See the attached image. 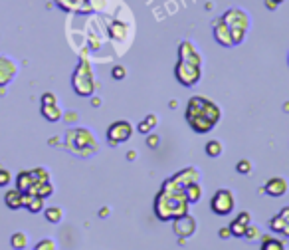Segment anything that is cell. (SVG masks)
<instances>
[{
	"mask_svg": "<svg viewBox=\"0 0 289 250\" xmlns=\"http://www.w3.org/2000/svg\"><path fill=\"white\" fill-rule=\"evenodd\" d=\"M236 221H238V223H242L244 227H248V225L252 223V215H250L248 211H244V213H240V215L236 217Z\"/></svg>",
	"mask_w": 289,
	"mask_h": 250,
	"instance_id": "obj_37",
	"label": "cell"
},
{
	"mask_svg": "<svg viewBox=\"0 0 289 250\" xmlns=\"http://www.w3.org/2000/svg\"><path fill=\"white\" fill-rule=\"evenodd\" d=\"M34 250H56V243L52 239H44L34 247Z\"/></svg>",
	"mask_w": 289,
	"mask_h": 250,
	"instance_id": "obj_32",
	"label": "cell"
},
{
	"mask_svg": "<svg viewBox=\"0 0 289 250\" xmlns=\"http://www.w3.org/2000/svg\"><path fill=\"white\" fill-rule=\"evenodd\" d=\"M133 135V125L125 119H119V121H113L109 127H107V143L109 147H117L125 141H129Z\"/></svg>",
	"mask_w": 289,
	"mask_h": 250,
	"instance_id": "obj_8",
	"label": "cell"
},
{
	"mask_svg": "<svg viewBox=\"0 0 289 250\" xmlns=\"http://www.w3.org/2000/svg\"><path fill=\"white\" fill-rule=\"evenodd\" d=\"M91 103H93V107H99V97H93V101H91Z\"/></svg>",
	"mask_w": 289,
	"mask_h": 250,
	"instance_id": "obj_44",
	"label": "cell"
},
{
	"mask_svg": "<svg viewBox=\"0 0 289 250\" xmlns=\"http://www.w3.org/2000/svg\"><path fill=\"white\" fill-rule=\"evenodd\" d=\"M66 147L77 157H91L97 151V141L87 127H73L66 133Z\"/></svg>",
	"mask_w": 289,
	"mask_h": 250,
	"instance_id": "obj_3",
	"label": "cell"
},
{
	"mask_svg": "<svg viewBox=\"0 0 289 250\" xmlns=\"http://www.w3.org/2000/svg\"><path fill=\"white\" fill-rule=\"evenodd\" d=\"M218 237H220V239H230V237H232V235H230V229H228V227H222V229L218 231Z\"/></svg>",
	"mask_w": 289,
	"mask_h": 250,
	"instance_id": "obj_38",
	"label": "cell"
},
{
	"mask_svg": "<svg viewBox=\"0 0 289 250\" xmlns=\"http://www.w3.org/2000/svg\"><path fill=\"white\" fill-rule=\"evenodd\" d=\"M125 76H127V70H125L123 66H115V68L111 70V78H113V80H125Z\"/></svg>",
	"mask_w": 289,
	"mask_h": 250,
	"instance_id": "obj_33",
	"label": "cell"
},
{
	"mask_svg": "<svg viewBox=\"0 0 289 250\" xmlns=\"http://www.w3.org/2000/svg\"><path fill=\"white\" fill-rule=\"evenodd\" d=\"M174 78L184 87H192L202 78V66H194V64H188V62L178 60L176 66H174Z\"/></svg>",
	"mask_w": 289,
	"mask_h": 250,
	"instance_id": "obj_6",
	"label": "cell"
},
{
	"mask_svg": "<svg viewBox=\"0 0 289 250\" xmlns=\"http://www.w3.org/2000/svg\"><path fill=\"white\" fill-rule=\"evenodd\" d=\"M158 143H160V137H158L156 133H148V135H146V145H148L150 149H156Z\"/></svg>",
	"mask_w": 289,
	"mask_h": 250,
	"instance_id": "obj_35",
	"label": "cell"
},
{
	"mask_svg": "<svg viewBox=\"0 0 289 250\" xmlns=\"http://www.w3.org/2000/svg\"><path fill=\"white\" fill-rule=\"evenodd\" d=\"M284 250H286V249H284Z\"/></svg>",
	"mask_w": 289,
	"mask_h": 250,
	"instance_id": "obj_48",
	"label": "cell"
},
{
	"mask_svg": "<svg viewBox=\"0 0 289 250\" xmlns=\"http://www.w3.org/2000/svg\"><path fill=\"white\" fill-rule=\"evenodd\" d=\"M109 34H111V38H123V36H127V24L113 22L109 26Z\"/></svg>",
	"mask_w": 289,
	"mask_h": 250,
	"instance_id": "obj_26",
	"label": "cell"
},
{
	"mask_svg": "<svg viewBox=\"0 0 289 250\" xmlns=\"http://www.w3.org/2000/svg\"><path fill=\"white\" fill-rule=\"evenodd\" d=\"M4 203H6V207L10 211H18V209L24 207V193L18 191V189H10L4 195Z\"/></svg>",
	"mask_w": 289,
	"mask_h": 250,
	"instance_id": "obj_16",
	"label": "cell"
},
{
	"mask_svg": "<svg viewBox=\"0 0 289 250\" xmlns=\"http://www.w3.org/2000/svg\"><path fill=\"white\" fill-rule=\"evenodd\" d=\"M109 215V207H103L101 211H99V217H107Z\"/></svg>",
	"mask_w": 289,
	"mask_h": 250,
	"instance_id": "obj_42",
	"label": "cell"
},
{
	"mask_svg": "<svg viewBox=\"0 0 289 250\" xmlns=\"http://www.w3.org/2000/svg\"><path fill=\"white\" fill-rule=\"evenodd\" d=\"M10 181H12V175H10L6 169H2V167H0V187H8V185H10Z\"/></svg>",
	"mask_w": 289,
	"mask_h": 250,
	"instance_id": "obj_36",
	"label": "cell"
},
{
	"mask_svg": "<svg viewBox=\"0 0 289 250\" xmlns=\"http://www.w3.org/2000/svg\"><path fill=\"white\" fill-rule=\"evenodd\" d=\"M234 207H236V199H234L232 191H228V189H218V191L214 193L212 201H210V209H212V213L218 215V217H228V215H232Z\"/></svg>",
	"mask_w": 289,
	"mask_h": 250,
	"instance_id": "obj_7",
	"label": "cell"
},
{
	"mask_svg": "<svg viewBox=\"0 0 289 250\" xmlns=\"http://www.w3.org/2000/svg\"><path fill=\"white\" fill-rule=\"evenodd\" d=\"M280 217H282V219L286 221V225L289 227V207H284V209L280 211Z\"/></svg>",
	"mask_w": 289,
	"mask_h": 250,
	"instance_id": "obj_39",
	"label": "cell"
},
{
	"mask_svg": "<svg viewBox=\"0 0 289 250\" xmlns=\"http://www.w3.org/2000/svg\"><path fill=\"white\" fill-rule=\"evenodd\" d=\"M228 229H230V235L232 237H236V239H244V233H246V227L242 225V223H238L236 219L228 225Z\"/></svg>",
	"mask_w": 289,
	"mask_h": 250,
	"instance_id": "obj_27",
	"label": "cell"
},
{
	"mask_svg": "<svg viewBox=\"0 0 289 250\" xmlns=\"http://www.w3.org/2000/svg\"><path fill=\"white\" fill-rule=\"evenodd\" d=\"M288 64H289V56H288Z\"/></svg>",
	"mask_w": 289,
	"mask_h": 250,
	"instance_id": "obj_47",
	"label": "cell"
},
{
	"mask_svg": "<svg viewBox=\"0 0 289 250\" xmlns=\"http://www.w3.org/2000/svg\"><path fill=\"white\" fill-rule=\"evenodd\" d=\"M135 157H137V153H135V151H129V153H127V159H135Z\"/></svg>",
	"mask_w": 289,
	"mask_h": 250,
	"instance_id": "obj_43",
	"label": "cell"
},
{
	"mask_svg": "<svg viewBox=\"0 0 289 250\" xmlns=\"http://www.w3.org/2000/svg\"><path fill=\"white\" fill-rule=\"evenodd\" d=\"M62 119H66L68 123H70V121H75V119H77V113H75V111H70V113H66Z\"/></svg>",
	"mask_w": 289,
	"mask_h": 250,
	"instance_id": "obj_40",
	"label": "cell"
},
{
	"mask_svg": "<svg viewBox=\"0 0 289 250\" xmlns=\"http://www.w3.org/2000/svg\"><path fill=\"white\" fill-rule=\"evenodd\" d=\"M184 195H186V201L188 203H198L202 199V187L198 181H190L184 185Z\"/></svg>",
	"mask_w": 289,
	"mask_h": 250,
	"instance_id": "obj_19",
	"label": "cell"
},
{
	"mask_svg": "<svg viewBox=\"0 0 289 250\" xmlns=\"http://www.w3.org/2000/svg\"><path fill=\"white\" fill-rule=\"evenodd\" d=\"M42 115H44V119H48V121H52V123H56V121H60L62 117H64V113H62V109L58 107V103H52V105H42Z\"/></svg>",
	"mask_w": 289,
	"mask_h": 250,
	"instance_id": "obj_20",
	"label": "cell"
},
{
	"mask_svg": "<svg viewBox=\"0 0 289 250\" xmlns=\"http://www.w3.org/2000/svg\"><path fill=\"white\" fill-rule=\"evenodd\" d=\"M289 185L288 181L284 179V177H272V179H268V183L260 189V193H266L268 197H284L286 193H288Z\"/></svg>",
	"mask_w": 289,
	"mask_h": 250,
	"instance_id": "obj_13",
	"label": "cell"
},
{
	"mask_svg": "<svg viewBox=\"0 0 289 250\" xmlns=\"http://www.w3.org/2000/svg\"><path fill=\"white\" fill-rule=\"evenodd\" d=\"M222 20L226 22V26L230 28V34H232V40H234V46H240L246 36H248V30H250V14L242 8H228L224 14H222Z\"/></svg>",
	"mask_w": 289,
	"mask_h": 250,
	"instance_id": "obj_5",
	"label": "cell"
},
{
	"mask_svg": "<svg viewBox=\"0 0 289 250\" xmlns=\"http://www.w3.org/2000/svg\"><path fill=\"white\" fill-rule=\"evenodd\" d=\"M244 239L250 241V243H256V241L260 239V229L254 227V225H248V227H246V233H244Z\"/></svg>",
	"mask_w": 289,
	"mask_h": 250,
	"instance_id": "obj_29",
	"label": "cell"
},
{
	"mask_svg": "<svg viewBox=\"0 0 289 250\" xmlns=\"http://www.w3.org/2000/svg\"><path fill=\"white\" fill-rule=\"evenodd\" d=\"M284 243L280 239H274V237H264V243H262V250H284Z\"/></svg>",
	"mask_w": 289,
	"mask_h": 250,
	"instance_id": "obj_25",
	"label": "cell"
},
{
	"mask_svg": "<svg viewBox=\"0 0 289 250\" xmlns=\"http://www.w3.org/2000/svg\"><path fill=\"white\" fill-rule=\"evenodd\" d=\"M196 227H198L196 219H194L192 215H188V213L172 221V231H174V235H176L178 239H184V241L190 239V237L196 233Z\"/></svg>",
	"mask_w": 289,
	"mask_h": 250,
	"instance_id": "obj_9",
	"label": "cell"
},
{
	"mask_svg": "<svg viewBox=\"0 0 289 250\" xmlns=\"http://www.w3.org/2000/svg\"><path fill=\"white\" fill-rule=\"evenodd\" d=\"M32 173H34V177H36V181H38V183L50 181V173H48L46 169H42V167H38V169H32Z\"/></svg>",
	"mask_w": 289,
	"mask_h": 250,
	"instance_id": "obj_31",
	"label": "cell"
},
{
	"mask_svg": "<svg viewBox=\"0 0 289 250\" xmlns=\"http://www.w3.org/2000/svg\"><path fill=\"white\" fill-rule=\"evenodd\" d=\"M44 215H46V221L52 225H58L64 219V211L60 207H48V209H44Z\"/></svg>",
	"mask_w": 289,
	"mask_h": 250,
	"instance_id": "obj_22",
	"label": "cell"
},
{
	"mask_svg": "<svg viewBox=\"0 0 289 250\" xmlns=\"http://www.w3.org/2000/svg\"><path fill=\"white\" fill-rule=\"evenodd\" d=\"M282 2H284V0H276V4H282Z\"/></svg>",
	"mask_w": 289,
	"mask_h": 250,
	"instance_id": "obj_46",
	"label": "cell"
},
{
	"mask_svg": "<svg viewBox=\"0 0 289 250\" xmlns=\"http://www.w3.org/2000/svg\"><path fill=\"white\" fill-rule=\"evenodd\" d=\"M52 103H58V97H56V93H52V91H46V93H42V105H52Z\"/></svg>",
	"mask_w": 289,
	"mask_h": 250,
	"instance_id": "obj_34",
	"label": "cell"
},
{
	"mask_svg": "<svg viewBox=\"0 0 289 250\" xmlns=\"http://www.w3.org/2000/svg\"><path fill=\"white\" fill-rule=\"evenodd\" d=\"M212 34H214V38H216V42H218L220 46H224V48L234 46V40H232L230 28H228V26H226V22L222 20V16H220V18H216V20L212 22Z\"/></svg>",
	"mask_w": 289,
	"mask_h": 250,
	"instance_id": "obj_12",
	"label": "cell"
},
{
	"mask_svg": "<svg viewBox=\"0 0 289 250\" xmlns=\"http://www.w3.org/2000/svg\"><path fill=\"white\" fill-rule=\"evenodd\" d=\"M10 247L14 250H24L28 247V237L24 233H14L10 237Z\"/></svg>",
	"mask_w": 289,
	"mask_h": 250,
	"instance_id": "obj_24",
	"label": "cell"
},
{
	"mask_svg": "<svg viewBox=\"0 0 289 250\" xmlns=\"http://www.w3.org/2000/svg\"><path fill=\"white\" fill-rule=\"evenodd\" d=\"M280 4H276V0H266V8L268 10H276Z\"/></svg>",
	"mask_w": 289,
	"mask_h": 250,
	"instance_id": "obj_41",
	"label": "cell"
},
{
	"mask_svg": "<svg viewBox=\"0 0 289 250\" xmlns=\"http://www.w3.org/2000/svg\"><path fill=\"white\" fill-rule=\"evenodd\" d=\"M18 74V66L14 60L0 56V93H4V87L12 82V78Z\"/></svg>",
	"mask_w": 289,
	"mask_h": 250,
	"instance_id": "obj_11",
	"label": "cell"
},
{
	"mask_svg": "<svg viewBox=\"0 0 289 250\" xmlns=\"http://www.w3.org/2000/svg\"><path fill=\"white\" fill-rule=\"evenodd\" d=\"M270 229H272L274 233H282V235H284V231L288 229V225H286V221H284L280 215H276V217L270 221Z\"/></svg>",
	"mask_w": 289,
	"mask_h": 250,
	"instance_id": "obj_28",
	"label": "cell"
},
{
	"mask_svg": "<svg viewBox=\"0 0 289 250\" xmlns=\"http://www.w3.org/2000/svg\"><path fill=\"white\" fill-rule=\"evenodd\" d=\"M54 2L58 4V8L66 12H73V14L91 12V0H54Z\"/></svg>",
	"mask_w": 289,
	"mask_h": 250,
	"instance_id": "obj_14",
	"label": "cell"
},
{
	"mask_svg": "<svg viewBox=\"0 0 289 250\" xmlns=\"http://www.w3.org/2000/svg\"><path fill=\"white\" fill-rule=\"evenodd\" d=\"M236 171H238L240 175H250V173H252V163H250L248 159H242V161H238Z\"/></svg>",
	"mask_w": 289,
	"mask_h": 250,
	"instance_id": "obj_30",
	"label": "cell"
},
{
	"mask_svg": "<svg viewBox=\"0 0 289 250\" xmlns=\"http://www.w3.org/2000/svg\"><path fill=\"white\" fill-rule=\"evenodd\" d=\"M28 193H34V195H38V197H42V199H48V197L54 193V187H52L50 181H44V183H36Z\"/></svg>",
	"mask_w": 289,
	"mask_h": 250,
	"instance_id": "obj_21",
	"label": "cell"
},
{
	"mask_svg": "<svg viewBox=\"0 0 289 250\" xmlns=\"http://www.w3.org/2000/svg\"><path fill=\"white\" fill-rule=\"evenodd\" d=\"M36 183H38V181H36V177H34L32 171H20V173L16 175V189L22 191V193H28Z\"/></svg>",
	"mask_w": 289,
	"mask_h": 250,
	"instance_id": "obj_15",
	"label": "cell"
},
{
	"mask_svg": "<svg viewBox=\"0 0 289 250\" xmlns=\"http://www.w3.org/2000/svg\"><path fill=\"white\" fill-rule=\"evenodd\" d=\"M72 87L77 95L81 97H89L95 91V78H93V70L87 58L81 56L79 64L75 66L73 74H72Z\"/></svg>",
	"mask_w": 289,
	"mask_h": 250,
	"instance_id": "obj_4",
	"label": "cell"
},
{
	"mask_svg": "<svg viewBox=\"0 0 289 250\" xmlns=\"http://www.w3.org/2000/svg\"><path fill=\"white\" fill-rule=\"evenodd\" d=\"M158 125V115L156 113H148V115H144L143 119L139 121V125H137V131L139 133H143V135H148V133H152L154 131V127Z\"/></svg>",
	"mask_w": 289,
	"mask_h": 250,
	"instance_id": "obj_18",
	"label": "cell"
},
{
	"mask_svg": "<svg viewBox=\"0 0 289 250\" xmlns=\"http://www.w3.org/2000/svg\"><path fill=\"white\" fill-rule=\"evenodd\" d=\"M200 173L192 167L182 169L180 173L172 175L160 187L158 195L154 197V215L160 221H174L188 213V201L184 195V185L190 181H198Z\"/></svg>",
	"mask_w": 289,
	"mask_h": 250,
	"instance_id": "obj_1",
	"label": "cell"
},
{
	"mask_svg": "<svg viewBox=\"0 0 289 250\" xmlns=\"http://www.w3.org/2000/svg\"><path fill=\"white\" fill-rule=\"evenodd\" d=\"M178 60L194 64V66H202V56L198 52V48L190 42V40H182L178 44Z\"/></svg>",
	"mask_w": 289,
	"mask_h": 250,
	"instance_id": "obj_10",
	"label": "cell"
},
{
	"mask_svg": "<svg viewBox=\"0 0 289 250\" xmlns=\"http://www.w3.org/2000/svg\"><path fill=\"white\" fill-rule=\"evenodd\" d=\"M220 115H222L220 107L204 95H192L184 109V117H186L190 129L200 135L212 131L218 125Z\"/></svg>",
	"mask_w": 289,
	"mask_h": 250,
	"instance_id": "obj_2",
	"label": "cell"
},
{
	"mask_svg": "<svg viewBox=\"0 0 289 250\" xmlns=\"http://www.w3.org/2000/svg\"><path fill=\"white\" fill-rule=\"evenodd\" d=\"M284 235H286V237H289V227L286 229V231H284Z\"/></svg>",
	"mask_w": 289,
	"mask_h": 250,
	"instance_id": "obj_45",
	"label": "cell"
},
{
	"mask_svg": "<svg viewBox=\"0 0 289 250\" xmlns=\"http://www.w3.org/2000/svg\"><path fill=\"white\" fill-rule=\"evenodd\" d=\"M24 209L30 213H42L44 211V199L34 193H24Z\"/></svg>",
	"mask_w": 289,
	"mask_h": 250,
	"instance_id": "obj_17",
	"label": "cell"
},
{
	"mask_svg": "<svg viewBox=\"0 0 289 250\" xmlns=\"http://www.w3.org/2000/svg\"><path fill=\"white\" fill-rule=\"evenodd\" d=\"M224 153V147H222V141H218V139H212V141H208L206 143V155L208 157H220Z\"/></svg>",
	"mask_w": 289,
	"mask_h": 250,
	"instance_id": "obj_23",
	"label": "cell"
}]
</instances>
